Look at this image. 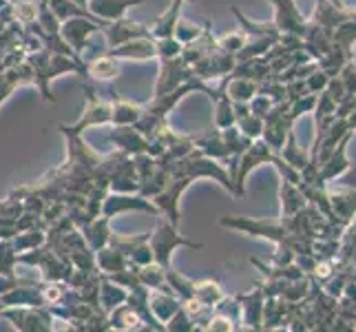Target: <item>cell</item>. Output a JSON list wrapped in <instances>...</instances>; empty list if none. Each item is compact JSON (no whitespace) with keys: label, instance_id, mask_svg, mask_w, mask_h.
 Wrapping results in <instances>:
<instances>
[{"label":"cell","instance_id":"obj_7","mask_svg":"<svg viewBox=\"0 0 356 332\" xmlns=\"http://www.w3.org/2000/svg\"><path fill=\"white\" fill-rule=\"evenodd\" d=\"M281 159H286V162L290 166H294L297 171H301L305 164L310 162V153L303 151L301 146L297 144V138H294V131L288 133V138L284 142V146H281Z\"/></svg>","mask_w":356,"mask_h":332},{"label":"cell","instance_id":"obj_2","mask_svg":"<svg viewBox=\"0 0 356 332\" xmlns=\"http://www.w3.org/2000/svg\"><path fill=\"white\" fill-rule=\"evenodd\" d=\"M350 140H352V131L334 146V151L327 155L325 162L318 166V182H321V184L334 182L339 175H343L352 166V159L348 157V144H350Z\"/></svg>","mask_w":356,"mask_h":332},{"label":"cell","instance_id":"obj_9","mask_svg":"<svg viewBox=\"0 0 356 332\" xmlns=\"http://www.w3.org/2000/svg\"><path fill=\"white\" fill-rule=\"evenodd\" d=\"M89 73L97 80H111L120 73V65L113 58H97L95 63L89 65Z\"/></svg>","mask_w":356,"mask_h":332},{"label":"cell","instance_id":"obj_8","mask_svg":"<svg viewBox=\"0 0 356 332\" xmlns=\"http://www.w3.org/2000/svg\"><path fill=\"white\" fill-rule=\"evenodd\" d=\"M257 91H259V87L254 84V80H250V78H235L230 87H228L226 95L230 97V100H235V102H248Z\"/></svg>","mask_w":356,"mask_h":332},{"label":"cell","instance_id":"obj_1","mask_svg":"<svg viewBox=\"0 0 356 332\" xmlns=\"http://www.w3.org/2000/svg\"><path fill=\"white\" fill-rule=\"evenodd\" d=\"M273 3H275V27L279 29V33L284 31V33L303 38L310 22L301 16V11L294 5V0H273Z\"/></svg>","mask_w":356,"mask_h":332},{"label":"cell","instance_id":"obj_10","mask_svg":"<svg viewBox=\"0 0 356 332\" xmlns=\"http://www.w3.org/2000/svg\"><path fill=\"white\" fill-rule=\"evenodd\" d=\"M327 82H330V76L318 67L310 73V76H305V87H308L310 93H321L327 87Z\"/></svg>","mask_w":356,"mask_h":332},{"label":"cell","instance_id":"obj_13","mask_svg":"<svg viewBox=\"0 0 356 332\" xmlns=\"http://www.w3.org/2000/svg\"><path fill=\"white\" fill-rule=\"evenodd\" d=\"M346 122H348V127H350L352 131H356V109L352 111V113L346 116Z\"/></svg>","mask_w":356,"mask_h":332},{"label":"cell","instance_id":"obj_11","mask_svg":"<svg viewBox=\"0 0 356 332\" xmlns=\"http://www.w3.org/2000/svg\"><path fill=\"white\" fill-rule=\"evenodd\" d=\"M339 78L346 84V91L348 93H356V63L354 60H348L343 69L339 71Z\"/></svg>","mask_w":356,"mask_h":332},{"label":"cell","instance_id":"obj_12","mask_svg":"<svg viewBox=\"0 0 356 332\" xmlns=\"http://www.w3.org/2000/svg\"><path fill=\"white\" fill-rule=\"evenodd\" d=\"M334 184H337V187H343V189H352V191H356V164L350 166L343 175H339V177L334 180Z\"/></svg>","mask_w":356,"mask_h":332},{"label":"cell","instance_id":"obj_14","mask_svg":"<svg viewBox=\"0 0 356 332\" xmlns=\"http://www.w3.org/2000/svg\"><path fill=\"white\" fill-rule=\"evenodd\" d=\"M332 3H334V5H339V7H341V0H332ZM341 9H343V7H341Z\"/></svg>","mask_w":356,"mask_h":332},{"label":"cell","instance_id":"obj_3","mask_svg":"<svg viewBox=\"0 0 356 332\" xmlns=\"http://www.w3.org/2000/svg\"><path fill=\"white\" fill-rule=\"evenodd\" d=\"M273 157H275L273 155V149H270V146L264 140L248 144V149H245V153L241 157V164H237L239 166V175L235 177V182H237V193L239 195L243 193V180H245V175H248L250 171L257 168L259 164L273 162Z\"/></svg>","mask_w":356,"mask_h":332},{"label":"cell","instance_id":"obj_5","mask_svg":"<svg viewBox=\"0 0 356 332\" xmlns=\"http://www.w3.org/2000/svg\"><path fill=\"white\" fill-rule=\"evenodd\" d=\"M177 244H186L193 246V248H202V244H191L186 239H179L173 230H157V237H155V253H157V262H162L168 268V255L170 251L175 248Z\"/></svg>","mask_w":356,"mask_h":332},{"label":"cell","instance_id":"obj_4","mask_svg":"<svg viewBox=\"0 0 356 332\" xmlns=\"http://www.w3.org/2000/svg\"><path fill=\"white\" fill-rule=\"evenodd\" d=\"M279 198H281V213L284 217H292L299 211H303L308 206V200L301 193L299 184H292L288 180H281V189H279Z\"/></svg>","mask_w":356,"mask_h":332},{"label":"cell","instance_id":"obj_6","mask_svg":"<svg viewBox=\"0 0 356 332\" xmlns=\"http://www.w3.org/2000/svg\"><path fill=\"white\" fill-rule=\"evenodd\" d=\"M243 317H245V326L250 328H261L264 324V290H254L248 297H243Z\"/></svg>","mask_w":356,"mask_h":332}]
</instances>
